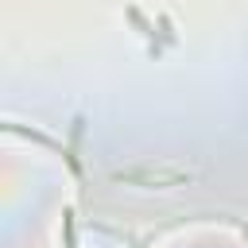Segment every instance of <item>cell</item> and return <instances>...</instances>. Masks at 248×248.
<instances>
[{
  "label": "cell",
  "instance_id": "obj_1",
  "mask_svg": "<svg viewBox=\"0 0 248 248\" xmlns=\"http://www.w3.org/2000/svg\"><path fill=\"white\" fill-rule=\"evenodd\" d=\"M116 178H140V182H182L186 170H120Z\"/></svg>",
  "mask_w": 248,
  "mask_h": 248
}]
</instances>
